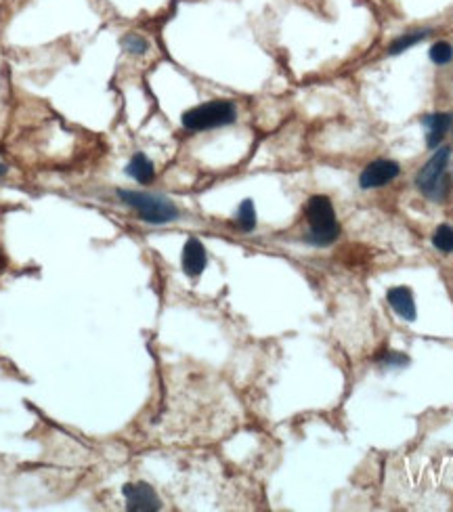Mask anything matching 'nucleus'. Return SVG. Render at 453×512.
Instances as JSON below:
<instances>
[{"instance_id": "5", "label": "nucleus", "mask_w": 453, "mask_h": 512, "mask_svg": "<svg viewBox=\"0 0 453 512\" xmlns=\"http://www.w3.org/2000/svg\"><path fill=\"white\" fill-rule=\"evenodd\" d=\"M126 508L132 512H154L162 508V502L156 489L147 483H128L122 487Z\"/></svg>"}, {"instance_id": "9", "label": "nucleus", "mask_w": 453, "mask_h": 512, "mask_svg": "<svg viewBox=\"0 0 453 512\" xmlns=\"http://www.w3.org/2000/svg\"><path fill=\"white\" fill-rule=\"evenodd\" d=\"M422 126L428 130V135H426L428 150H437L443 143L445 133L453 126V116L452 114H428L422 118Z\"/></svg>"}, {"instance_id": "2", "label": "nucleus", "mask_w": 453, "mask_h": 512, "mask_svg": "<svg viewBox=\"0 0 453 512\" xmlns=\"http://www.w3.org/2000/svg\"><path fill=\"white\" fill-rule=\"evenodd\" d=\"M304 217L309 223V231L304 233V242L311 246H332L340 238V225L328 195H313L306 202Z\"/></svg>"}, {"instance_id": "15", "label": "nucleus", "mask_w": 453, "mask_h": 512, "mask_svg": "<svg viewBox=\"0 0 453 512\" xmlns=\"http://www.w3.org/2000/svg\"><path fill=\"white\" fill-rule=\"evenodd\" d=\"M428 57H430V61L435 66H447V63L453 61V47L449 42H445V40H439V42H435L430 47Z\"/></svg>"}, {"instance_id": "14", "label": "nucleus", "mask_w": 453, "mask_h": 512, "mask_svg": "<svg viewBox=\"0 0 453 512\" xmlns=\"http://www.w3.org/2000/svg\"><path fill=\"white\" fill-rule=\"evenodd\" d=\"M433 246L439 252H443V255L453 252V227H449V225H439L437 231L433 233Z\"/></svg>"}, {"instance_id": "17", "label": "nucleus", "mask_w": 453, "mask_h": 512, "mask_svg": "<svg viewBox=\"0 0 453 512\" xmlns=\"http://www.w3.org/2000/svg\"><path fill=\"white\" fill-rule=\"evenodd\" d=\"M6 172H8V169H6V164H2V162H0V176H4Z\"/></svg>"}, {"instance_id": "13", "label": "nucleus", "mask_w": 453, "mask_h": 512, "mask_svg": "<svg viewBox=\"0 0 453 512\" xmlns=\"http://www.w3.org/2000/svg\"><path fill=\"white\" fill-rule=\"evenodd\" d=\"M120 47H122V51H126L128 55H137V57H141V55H145V53L149 51V42H147V38H143L141 34H135V32L124 34L122 40H120Z\"/></svg>"}, {"instance_id": "8", "label": "nucleus", "mask_w": 453, "mask_h": 512, "mask_svg": "<svg viewBox=\"0 0 453 512\" xmlns=\"http://www.w3.org/2000/svg\"><path fill=\"white\" fill-rule=\"evenodd\" d=\"M386 300L388 305L392 307V311L405 319V322H416L418 317V309H416V303H414V294L409 288L405 286H397V288H390L386 292Z\"/></svg>"}, {"instance_id": "16", "label": "nucleus", "mask_w": 453, "mask_h": 512, "mask_svg": "<svg viewBox=\"0 0 453 512\" xmlns=\"http://www.w3.org/2000/svg\"><path fill=\"white\" fill-rule=\"evenodd\" d=\"M378 363H382L384 367H403L409 363V357L403 355V353H395V351H382L378 357H376Z\"/></svg>"}, {"instance_id": "1", "label": "nucleus", "mask_w": 453, "mask_h": 512, "mask_svg": "<svg viewBox=\"0 0 453 512\" xmlns=\"http://www.w3.org/2000/svg\"><path fill=\"white\" fill-rule=\"evenodd\" d=\"M118 197L124 206L132 208L137 217L149 225H166L181 217L179 206L160 193L151 191H135V189H118Z\"/></svg>"}, {"instance_id": "3", "label": "nucleus", "mask_w": 453, "mask_h": 512, "mask_svg": "<svg viewBox=\"0 0 453 512\" xmlns=\"http://www.w3.org/2000/svg\"><path fill=\"white\" fill-rule=\"evenodd\" d=\"M449 158H452L449 147H437L433 158L418 171L414 178V185L418 187V191L437 204L445 202L447 195L452 193V174L447 171Z\"/></svg>"}, {"instance_id": "7", "label": "nucleus", "mask_w": 453, "mask_h": 512, "mask_svg": "<svg viewBox=\"0 0 453 512\" xmlns=\"http://www.w3.org/2000/svg\"><path fill=\"white\" fill-rule=\"evenodd\" d=\"M181 264L182 271L189 275V277H197L204 273L206 264H208V255H206V248L204 244L197 240V238H189L182 246L181 252Z\"/></svg>"}, {"instance_id": "11", "label": "nucleus", "mask_w": 453, "mask_h": 512, "mask_svg": "<svg viewBox=\"0 0 453 512\" xmlns=\"http://www.w3.org/2000/svg\"><path fill=\"white\" fill-rule=\"evenodd\" d=\"M428 34H430V30H418V32H409V34H403V36L395 38L388 44V55H401V53L409 51L411 47H416L422 40H426Z\"/></svg>"}, {"instance_id": "6", "label": "nucleus", "mask_w": 453, "mask_h": 512, "mask_svg": "<svg viewBox=\"0 0 453 512\" xmlns=\"http://www.w3.org/2000/svg\"><path fill=\"white\" fill-rule=\"evenodd\" d=\"M401 174V166L395 160H373L359 174L361 189H378L388 185Z\"/></svg>"}, {"instance_id": "4", "label": "nucleus", "mask_w": 453, "mask_h": 512, "mask_svg": "<svg viewBox=\"0 0 453 512\" xmlns=\"http://www.w3.org/2000/svg\"><path fill=\"white\" fill-rule=\"evenodd\" d=\"M235 120H237V107L229 99H214V101L195 105L181 116L182 128H187L191 133L223 128V126L233 124Z\"/></svg>"}, {"instance_id": "10", "label": "nucleus", "mask_w": 453, "mask_h": 512, "mask_svg": "<svg viewBox=\"0 0 453 512\" xmlns=\"http://www.w3.org/2000/svg\"><path fill=\"white\" fill-rule=\"evenodd\" d=\"M124 172H126L130 178H135L137 183H141V185H149V183L156 178V166H154V162H151L143 152H137V154L130 158V162L126 164Z\"/></svg>"}, {"instance_id": "12", "label": "nucleus", "mask_w": 453, "mask_h": 512, "mask_svg": "<svg viewBox=\"0 0 453 512\" xmlns=\"http://www.w3.org/2000/svg\"><path fill=\"white\" fill-rule=\"evenodd\" d=\"M235 223L246 233L254 231V227H256V208H254V202L250 197L240 204V208L235 212Z\"/></svg>"}]
</instances>
